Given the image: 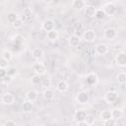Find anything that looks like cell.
Returning a JSON list of instances; mask_svg holds the SVG:
<instances>
[{
	"label": "cell",
	"mask_w": 126,
	"mask_h": 126,
	"mask_svg": "<svg viewBox=\"0 0 126 126\" xmlns=\"http://www.w3.org/2000/svg\"><path fill=\"white\" fill-rule=\"evenodd\" d=\"M116 10H117V6L113 2H107L103 6V11L105 12L106 15H109V16L114 15L116 13Z\"/></svg>",
	"instance_id": "6da1fadb"
},
{
	"label": "cell",
	"mask_w": 126,
	"mask_h": 126,
	"mask_svg": "<svg viewBox=\"0 0 126 126\" xmlns=\"http://www.w3.org/2000/svg\"><path fill=\"white\" fill-rule=\"evenodd\" d=\"M89 99H90V95H89V94L87 93V92H79L78 94H77V95H76V101L78 102V103H80V104H85V103H87L88 101H89Z\"/></svg>",
	"instance_id": "7a4b0ae2"
},
{
	"label": "cell",
	"mask_w": 126,
	"mask_h": 126,
	"mask_svg": "<svg viewBox=\"0 0 126 126\" xmlns=\"http://www.w3.org/2000/svg\"><path fill=\"white\" fill-rule=\"evenodd\" d=\"M87 116H88V114H87L86 110H84V109H78L75 112V114H74V120L77 123H80V122L85 121L86 118H87Z\"/></svg>",
	"instance_id": "3957f363"
},
{
	"label": "cell",
	"mask_w": 126,
	"mask_h": 126,
	"mask_svg": "<svg viewBox=\"0 0 126 126\" xmlns=\"http://www.w3.org/2000/svg\"><path fill=\"white\" fill-rule=\"evenodd\" d=\"M95 32L93 30H87L84 33H83V39L86 42H93L95 40Z\"/></svg>",
	"instance_id": "277c9868"
},
{
	"label": "cell",
	"mask_w": 126,
	"mask_h": 126,
	"mask_svg": "<svg viewBox=\"0 0 126 126\" xmlns=\"http://www.w3.org/2000/svg\"><path fill=\"white\" fill-rule=\"evenodd\" d=\"M41 28L43 31H45L46 32L54 30V22L51 19H45L42 24H41Z\"/></svg>",
	"instance_id": "5b68a950"
},
{
	"label": "cell",
	"mask_w": 126,
	"mask_h": 126,
	"mask_svg": "<svg viewBox=\"0 0 126 126\" xmlns=\"http://www.w3.org/2000/svg\"><path fill=\"white\" fill-rule=\"evenodd\" d=\"M115 61L118 66L126 67V52H119L115 57Z\"/></svg>",
	"instance_id": "8992f818"
},
{
	"label": "cell",
	"mask_w": 126,
	"mask_h": 126,
	"mask_svg": "<svg viewBox=\"0 0 126 126\" xmlns=\"http://www.w3.org/2000/svg\"><path fill=\"white\" fill-rule=\"evenodd\" d=\"M86 82H87V84L88 85H90V86H94V85H96V83L98 82V78H97V76H96V74L95 73H89L88 75H87V77H86Z\"/></svg>",
	"instance_id": "52a82bcc"
},
{
	"label": "cell",
	"mask_w": 126,
	"mask_h": 126,
	"mask_svg": "<svg viewBox=\"0 0 126 126\" xmlns=\"http://www.w3.org/2000/svg\"><path fill=\"white\" fill-rule=\"evenodd\" d=\"M1 100H2L3 104H13L15 101V97L11 93H5L2 95Z\"/></svg>",
	"instance_id": "ba28073f"
},
{
	"label": "cell",
	"mask_w": 126,
	"mask_h": 126,
	"mask_svg": "<svg viewBox=\"0 0 126 126\" xmlns=\"http://www.w3.org/2000/svg\"><path fill=\"white\" fill-rule=\"evenodd\" d=\"M33 71H34V73H35V75H38V76H40V75H43V74H45V72H46V67L42 64V63H35L34 64V66H33Z\"/></svg>",
	"instance_id": "9c48e42d"
},
{
	"label": "cell",
	"mask_w": 126,
	"mask_h": 126,
	"mask_svg": "<svg viewBox=\"0 0 126 126\" xmlns=\"http://www.w3.org/2000/svg\"><path fill=\"white\" fill-rule=\"evenodd\" d=\"M117 97H118V94L116 92H114V91H110V92H107L105 94V97L104 98L108 103H113L114 101H116Z\"/></svg>",
	"instance_id": "30bf717a"
},
{
	"label": "cell",
	"mask_w": 126,
	"mask_h": 126,
	"mask_svg": "<svg viewBox=\"0 0 126 126\" xmlns=\"http://www.w3.org/2000/svg\"><path fill=\"white\" fill-rule=\"evenodd\" d=\"M108 46L105 44V43H98L96 44L95 46V52L98 54V55H104L108 52Z\"/></svg>",
	"instance_id": "8fae6325"
},
{
	"label": "cell",
	"mask_w": 126,
	"mask_h": 126,
	"mask_svg": "<svg viewBox=\"0 0 126 126\" xmlns=\"http://www.w3.org/2000/svg\"><path fill=\"white\" fill-rule=\"evenodd\" d=\"M56 89H57V91L60 92V93H66V92L69 90V85H68V83H67L66 81L61 80V81H59V82L57 83Z\"/></svg>",
	"instance_id": "7c38bea8"
},
{
	"label": "cell",
	"mask_w": 126,
	"mask_h": 126,
	"mask_svg": "<svg viewBox=\"0 0 126 126\" xmlns=\"http://www.w3.org/2000/svg\"><path fill=\"white\" fill-rule=\"evenodd\" d=\"M116 35H117V32L114 28H107L104 31V36L107 39H113L116 37Z\"/></svg>",
	"instance_id": "4fadbf2b"
},
{
	"label": "cell",
	"mask_w": 126,
	"mask_h": 126,
	"mask_svg": "<svg viewBox=\"0 0 126 126\" xmlns=\"http://www.w3.org/2000/svg\"><path fill=\"white\" fill-rule=\"evenodd\" d=\"M85 7H86V2L83 0H74L72 2V8H74V10L76 11H80Z\"/></svg>",
	"instance_id": "5bb4252c"
},
{
	"label": "cell",
	"mask_w": 126,
	"mask_h": 126,
	"mask_svg": "<svg viewBox=\"0 0 126 126\" xmlns=\"http://www.w3.org/2000/svg\"><path fill=\"white\" fill-rule=\"evenodd\" d=\"M46 37H47V39L50 40V41H55V40H57L58 37H59V32H58V31H56V30L54 29V30H52V31H50V32H48L46 33Z\"/></svg>",
	"instance_id": "9a60e30c"
},
{
	"label": "cell",
	"mask_w": 126,
	"mask_h": 126,
	"mask_svg": "<svg viewBox=\"0 0 126 126\" xmlns=\"http://www.w3.org/2000/svg\"><path fill=\"white\" fill-rule=\"evenodd\" d=\"M80 42H81V39H80V36H79L78 34H72V35L70 36V38H69V43H70V45L73 46V47L79 46Z\"/></svg>",
	"instance_id": "2e32d148"
},
{
	"label": "cell",
	"mask_w": 126,
	"mask_h": 126,
	"mask_svg": "<svg viewBox=\"0 0 126 126\" xmlns=\"http://www.w3.org/2000/svg\"><path fill=\"white\" fill-rule=\"evenodd\" d=\"M26 96H27V99H28V100L33 102V101H35V100L37 99V97H38V94H37L36 91H34V90H31V91H29V92L26 94Z\"/></svg>",
	"instance_id": "e0dca14e"
},
{
	"label": "cell",
	"mask_w": 126,
	"mask_h": 126,
	"mask_svg": "<svg viewBox=\"0 0 126 126\" xmlns=\"http://www.w3.org/2000/svg\"><path fill=\"white\" fill-rule=\"evenodd\" d=\"M95 11H96V9L94 6H92V5H89V6H86L85 7V15L87 17H89V18L94 17Z\"/></svg>",
	"instance_id": "ac0fdd59"
},
{
	"label": "cell",
	"mask_w": 126,
	"mask_h": 126,
	"mask_svg": "<svg viewBox=\"0 0 126 126\" xmlns=\"http://www.w3.org/2000/svg\"><path fill=\"white\" fill-rule=\"evenodd\" d=\"M42 95H43V98L45 100H52L54 98V92L50 89H45Z\"/></svg>",
	"instance_id": "d6986e66"
},
{
	"label": "cell",
	"mask_w": 126,
	"mask_h": 126,
	"mask_svg": "<svg viewBox=\"0 0 126 126\" xmlns=\"http://www.w3.org/2000/svg\"><path fill=\"white\" fill-rule=\"evenodd\" d=\"M111 115H112V118H113V119L118 120V119H120V118L122 117L123 112H122V110L119 109V108H113V109L111 110Z\"/></svg>",
	"instance_id": "ffe728a7"
},
{
	"label": "cell",
	"mask_w": 126,
	"mask_h": 126,
	"mask_svg": "<svg viewBox=\"0 0 126 126\" xmlns=\"http://www.w3.org/2000/svg\"><path fill=\"white\" fill-rule=\"evenodd\" d=\"M19 19V17H18V15L15 13V12H9L8 14H7V21H8V23H10V24H14L17 20Z\"/></svg>",
	"instance_id": "44dd1931"
},
{
	"label": "cell",
	"mask_w": 126,
	"mask_h": 126,
	"mask_svg": "<svg viewBox=\"0 0 126 126\" xmlns=\"http://www.w3.org/2000/svg\"><path fill=\"white\" fill-rule=\"evenodd\" d=\"M32 56H33L34 59L39 60V59H41L42 56H43V51H42L40 48H34V49L32 50Z\"/></svg>",
	"instance_id": "7402d4cb"
},
{
	"label": "cell",
	"mask_w": 126,
	"mask_h": 126,
	"mask_svg": "<svg viewBox=\"0 0 126 126\" xmlns=\"http://www.w3.org/2000/svg\"><path fill=\"white\" fill-rule=\"evenodd\" d=\"M100 118H101L103 121H105V120H108V119L112 118L111 111H110V110H107V109L102 110V111L100 112Z\"/></svg>",
	"instance_id": "603a6c76"
},
{
	"label": "cell",
	"mask_w": 126,
	"mask_h": 126,
	"mask_svg": "<svg viewBox=\"0 0 126 126\" xmlns=\"http://www.w3.org/2000/svg\"><path fill=\"white\" fill-rule=\"evenodd\" d=\"M23 15H24V19L30 20V19L32 17V10L30 7H26V8L23 10Z\"/></svg>",
	"instance_id": "cb8c5ba5"
},
{
	"label": "cell",
	"mask_w": 126,
	"mask_h": 126,
	"mask_svg": "<svg viewBox=\"0 0 126 126\" xmlns=\"http://www.w3.org/2000/svg\"><path fill=\"white\" fill-rule=\"evenodd\" d=\"M32 109V102L30 100H26L23 102V110L25 112H30Z\"/></svg>",
	"instance_id": "d4e9b609"
},
{
	"label": "cell",
	"mask_w": 126,
	"mask_h": 126,
	"mask_svg": "<svg viewBox=\"0 0 126 126\" xmlns=\"http://www.w3.org/2000/svg\"><path fill=\"white\" fill-rule=\"evenodd\" d=\"M106 16L105 12L103 11V9H96L95 11V14H94V18L97 19V20H102L104 19V17Z\"/></svg>",
	"instance_id": "484cf974"
},
{
	"label": "cell",
	"mask_w": 126,
	"mask_h": 126,
	"mask_svg": "<svg viewBox=\"0 0 126 126\" xmlns=\"http://www.w3.org/2000/svg\"><path fill=\"white\" fill-rule=\"evenodd\" d=\"M1 55H2V58H3V59H5L6 61H10V60L12 59V57H13V54H12V52H11L10 50H8V49H5V50H3Z\"/></svg>",
	"instance_id": "4316f807"
},
{
	"label": "cell",
	"mask_w": 126,
	"mask_h": 126,
	"mask_svg": "<svg viewBox=\"0 0 126 126\" xmlns=\"http://www.w3.org/2000/svg\"><path fill=\"white\" fill-rule=\"evenodd\" d=\"M117 82L119 84H121V85L126 84V73H124V72L118 73V75H117Z\"/></svg>",
	"instance_id": "83f0119b"
},
{
	"label": "cell",
	"mask_w": 126,
	"mask_h": 126,
	"mask_svg": "<svg viewBox=\"0 0 126 126\" xmlns=\"http://www.w3.org/2000/svg\"><path fill=\"white\" fill-rule=\"evenodd\" d=\"M51 84H52V82H51V79H49V78H44L41 80V85L45 89H49L51 87Z\"/></svg>",
	"instance_id": "f1b7e54d"
},
{
	"label": "cell",
	"mask_w": 126,
	"mask_h": 126,
	"mask_svg": "<svg viewBox=\"0 0 126 126\" xmlns=\"http://www.w3.org/2000/svg\"><path fill=\"white\" fill-rule=\"evenodd\" d=\"M116 121L117 120H115L113 118H110L108 120L103 121V126H116Z\"/></svg>",
	"instance_id": "f546056e"
},
{
	"label": "cell",
	"mask_w": 126,
	"mask_h": 126,
	"mask_svg": "<svg viewBox=\"0 0 126 126\" xmlns=\"http://www.w3.org/2000/svg\"><path fill=\"white\" fill-rule=\"evenodd\" d=\"M23 24H24V22H23V19L22 18H19L12 26H13V28H15V29H19V28H21L22 26H23Z\"/></svg>",
	"instance_id": "4dcf8cb0"
},
{
	"label": "cell",
	"mask_w": 126,
	"mask_h": 126,
	"mask_svg": "<svg viewBox=\"0 0 126 126\" xmlns=\"http://www.w3.org/2000/svg\"><path fill=\"white\" fill-rule=\"evenodd\" d=\"M7 74L11 77H14L17 74V69L15 67H10V68L7 69Z\"/></svg>",
	"instance_id": "1f68e13d"
},
{
	"label": "cell",
	"mask_w": 126,
	"mask_h": 126,
	"mask_svg": "<svg viewBox=\"0 0 126 126\" xmlns=\"http://www.w3.org/2000/svg\"><path fill=\"white\" fill-rule=\"evenodd\" d=\"M85 121H86V122L91 126V125H93V124L94 123V118L92 115H89V114H88V116H87V118H86V120H85Z\"/></svg>",
	"instance_id": "d6a6232c"
},
{
	"label": "cell",
	"mask_w": 126,
	"mask_h": 126,
	"mask_svg": "<svg viewBox=\"0 0 126 126\" xmlns=\"http://www.w3.org/2000/svg\"><path fill=\"white\" fill-rule=\"evenodd\" d=\"M39 82H40V78H39L38 75L32 76V83L33 85H37V84H39Z\"/></svg>",
	"instance_id": "836d02e7"
},
{
	"label": "cell",
	"mask_w": 126,
	"mask_h": 126,
	"mask_svg": "<svg viewBox=\"0 0 126 126\" xmlns=\"http://www.w3.org/2000/svg\"><path fill=\"white\" fill-rule=\"evenodd\" d=\"M13 41L17 44V43H22V41H23V37L21 36V35H19V34H17V35H15L14 37H13Z\"/></svg>",
	"instance_id": "e575fe53"
},
{
	"label": "cell",
	"mask_w": 126,
	"mask_h": 126,
	"mask_svg": "<svg viewBox=\"0 0 126 126\" xmlns=\"http://www.w3.org/2000/svg\"><path fill=\"white\" fill-rule=\"evenodd\" d=\"M7 75H8L7 74V69L6 68H0V77H1V79L6 77Z\"/></svg>",
	"instance_id": "d590c367"
},
{
	"label": "cell",
	"mask_w": 126,
	"mask_h": 126,
	"mask_svg": "<svg viewBox=\"0 0 126 126\" xmlns=\"http://www.w3.org/2000/svg\"><path fill=\"white\" fill-rule=\"evenodd\" d=\"M11 81H12V77L9 76V75H7L6 77H4V78L2 79V83H3V84H9Z\"/></svg>",
	"instance_id": "8d00e7d4"
},
{
	"label": "cell",
	"mask_w": 126,
	"mask_h": 126,
	"mask_svg": "<svg viewBox=\"0 0 126 126\" xmlns=\"http://www.w3.org/2000/svg\"><path fill=\"white\" fill-rule=\"evenodd\" d=\"M4 126H17V125H16V122H15V121L9 119V120H7V121L5 122Z\"/></svg>",
	"instance_id": "74e56055"
},
{
	"label": "cell",
	"mask_w": 126,
	"mask_h": 126,
	"mask_svg": "<svg viewBox=\"0 0 126 126\" xmlns=\"http://www.w3.org/2000/svg\"><path fill=\"white\" fill-rule=\"evenodd\" d=\"M7 63H8V61H6L5 59L1 58V60H0V68H6Z\"/></svg>",
	"instance_id": "f35d334b"
},
{
	"label": "cell",
	"mask_w": 126,
	"mask_h": 126,
	"mask_svg": "<svg viewBox=\"0 0 126 126\" xmlns=\"http://www.w3.org/2000/svg\"><path fill=\"white\" fill-rule=\"evenodd\" d=\"M78 126H90L86 121H83V122H80V123H78Z\"/></svg>",
	"instance_id": "ab89813d"
},
{
	"label": "cell",
	"mask_w": 126,
	"mask_h": 126,
	"mask_svg": "<svg viewBox=\"0 0 126 126\" xmlns=\"http://www.w3.org/2000/svg\"><path fill=\"white\" fill-rule=\"evenodd\" d=\"M36 126H44V125H36Z\"/></svg>",
	"instance_id": "60d3db41"
}]
</instances>
